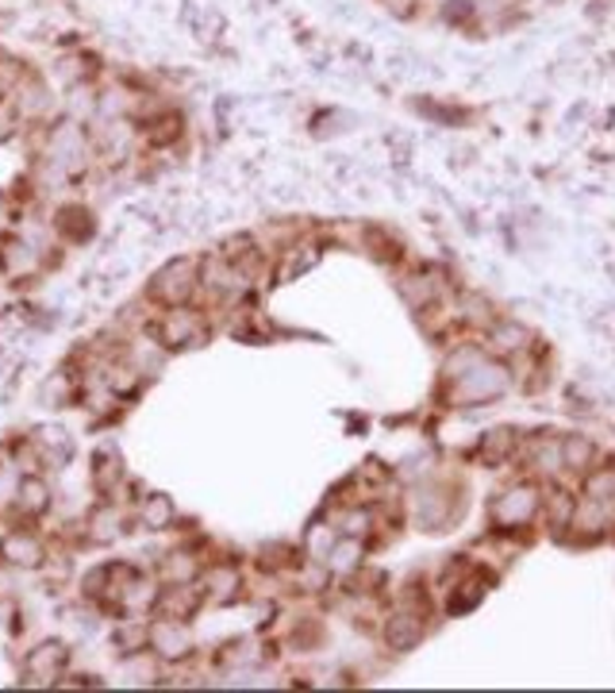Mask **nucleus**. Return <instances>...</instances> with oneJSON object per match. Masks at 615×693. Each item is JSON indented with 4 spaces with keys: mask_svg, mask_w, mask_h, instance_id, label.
<instances>
[{
    "mask_svg": "<svg viewBox=\"0 0 615 693\" xmlns=\"http://www.w3.org/2000/svg\"><path fill=\"white\" fill-rule=\"evenodd\" d=\"M196 286H201V266L193 259H173L154 274L150 297L166 309H181L196 294Z\"/></svg>",
    "mask_w": 615,
    "mask_h": 693,
    "instance_id": "f257e3e1",
    "label": "nucleus"
},
{
    "mask_svg": "<svg viewBox=\"0 0 615 693\" xmlns=\"http://www.w3.org/2000/svg\"><path fill=\"white\" fill-rule=\"evenodd\" d=\"M146 644H150V652L158 655V659L166 662H178L189 655V647H193V640H189V629L181 624L178 617H166L154 620V624H146Z\"/></svg>",
    "mask_w": 615,
    "mask_h": 693,
    "instance_id": "f03ea898",
    "label": "nucleus"
},
{
    "mask_svg": "<svg viewBox=\"0 0 615 693\" xmlns=\"http://www.w3.org/2000/svg\"><path fill=\"white\" fill-rule=\"evenodd\" d=\"M508 385H511L508 370L485 359L481 367H473L470 374L458 378V397H466V405H470V401H493V397H501Z\"/></svg>",
    "mask_w": 615,
    "mask_h": 693,
    "instance_id": "7ed1b4c3",
    "label": "nucleus"
},
{
    "mask_svg": "<svg viewBox=\"0 0 615 693\" xmlns=\"http://www.w3.org/2000/svg\"><path fill=\"white\" fill-rule=\"evenodd\" d=\"M9 100H12V108H16L20 123H39L55 112V85H47V82H39V77L27 74V82L20 85Z\"/></svg>",
    "mask_w": 615,
    "mask_h": 693,
    "instance_id": "20e7f679",
    "label": "nucleus"
},
{
    "mask_svg": "<svg viewBox=\"0 0 615 693\" xmlns=\"http://www.w3.org/2000/svg\"><path fill=\"white\" fill-rule=\"evenodd\" d=\"M204 339V320L196 316L193 309H170L162 320H158V343L162 347H185V343H201Z\"/></svg>",
    "mask_w": 615,
    "mask_h": 693,
    "instance_id": "39448f33",
    "label": "nucleus"
},
{
    "mask_svg": "<svg viewBox=\"0 0 615 693\" xmlns=\"http://www.w3.org/2000/svg\"><path fill=\"white\" fill-rule=\"evenodd\" d=\"M534 513H539V490L534 486H511L493 501L496 524H508V528L511 524H527Z\"/></svg>",
    "mask_w": 615,
    "mask_h": 693,
    "instance_id": "423d86ee",
    "label": "nucleus"
},
{
    "mask_svg": "<svg viewBox=\"0 0 615 693\" xmlns=\"http://www.w3.org/2000/svg\"><path fill=\"white\" fill-rule=\"evenodd\" d=\"M0 559L12 566H43L47 551H43V543L32 531H9V536L0 539Z\"/></svg>",
    "mask_w": 615,
    "mask_h": 693,
    "instance_id": "0eeeda50",
    "label": "nucleus"
},
{
    "mask_svg": "<svg viewBox=\"0 0 615 693\" xmlns=\"http://www.w3.org/2000/svg\"><path fill=\"white\" fill-rule=\"evenodd\" d=\"M65 644H58V640H47V644H39L32 652V659H27V678L32 682H50V678L62 674L65 667Z\"/></svg>",
    "mask_w": 615,
    "mask_h": 693,
    "instance_id": "6e6552de",
    "label": "nucleus"
},
{
    "mask_svg": "<svg viewBox=\"0 0 615 693\" xmlns=\"http://www.w3.org/2000/svg\"><path fill=\"white\" fill-rule=\"evenodd\" d=\"M385 640H389L397 652H408V647H415L423 640V617H420V612L400 609L397 617H389V624H385Z\"/></svg>",
    "mask_w": 615,
    "mask_h": 693,
    "instance_id": "1a4fd4ad",
    "label": "nucleus"
},
{
    "mask_svg": "<svg viewBox=\"0 0 615 693\" xmlns=\"http://www.w3.org/2000/svg\"><path fill=\"white\" fill-rule=\"evenodd\" d=\"M527 458H531V466L539 474H558L562 466H566V458H562V440H554V435H534V440L527 443Z\"/></svg>",
    "mask_w": 615,
    "mask_h": 693,
    "instance_id": "9d476101",
    "label": "nucleus"
},
{
    "mask_svg": "<svg viewBox=\"0 0 615 693\" xmlns=\"http://www.w3.org/2000/svg\"><path fill=\"white\" fill-rule=\"evenodd\" d=\"M489 343H493V351L516 355L531 343V335H527V327L516 324V320H493V327H489Z\"/></svg>",
    "mask_w": 615,
    "mask_h": 693,
    "instance_id": "9b49d317",
    "label": "nucleus"
},
{
    "mask_svg": "<svg viewBox=\"0 0 615 693\" xmlns=\"http://www.w3.org/2000/svg\"><path fill=\"white\" fill-rule=\"evenodd\" d=\"M150 128H143V139L150 143V147H173L181 139V131H185V123H181L178 112H162L154 116V120H146Z\"/></svg>",
    "mask_w": 615,
    "mask_h": 693,
    "instance_id": "f8f14e48",
    "label": "nucleus"
},
{
    "mask_svg": "<svg viewBox=\"0 0 615 693\" xmlns=\"http://www.w3.org/2000/svg\"><path fill=\"white\" fill-rule=\"evenodd\" d=\"M16 505L24 516H39L50 509V490H47V481L43 478H24L20 481V490H16Z\"/></svg>",
    "mask_w": 615,
    "mask_h": 693,
    "instance_id": "ddd939ff",
    "label": "nucleus"
},
{
    "mask_svg": "<svg viewBox=\"0 0 615 693\" xmlns=\"http://www.w3.org/2000/svg\"><path fill=\"white\" fill-rule=\"evenodd\" d=\"M89 536L97 539V543H112V539L123 536V513L112 505L97 509V513L89 516Z\"/></svg>",
    "mask_w": 615,
    "mask_h": 693,
    "instance_id": "4468645a",
    "label": "nucleus"
},
{
    "mask_svg": "<svg viewBox=\"0 0 615 693\" xmlns=\"http://www.w3.org/2000/svg\"><path fill=\"white\" fill-rule=\"evenodd\" d=\"M562 458H566L569 470H592V458H596V447H592V440H584V435H566L562 440Z\"/></svg>",
    "mask_w": 615,
    "mask_h": 693,
    "instance_id": "2eb2a0df",
    "label": "nucleus"
},
{
    "mask_svg": "<svg viewBox=\"0 0 615 693\" xmlns=\"http://www.w3.org/2000/svg\"><path fill=\"white\" fill-rule=\"evenodd\" d=\"M584 498L615 505V466H596V470H589V478H584Z\"/></svg>",
    "mask_w": 615,
    "mask_h": 693,
    "instance_id": "dca6fc26",
    "label": "nucleus"
},
{
    "mask_svg": "<svg viewBox=\"0 0 615 693\" xmlns=\"http://www.w3.org/2000/svg\"><path fill=\"white\" fill-rule=\"evenodd\" d=\"M204 594L216 597V601H231V597L239 594V571H236V566L219 563L216 571L208 574V586H204Z\"/></svg>",
    "mask_w": 615,
    "mask_h": 693,
    "instance_id": "f3484780",
    "label": "nucleus"
},
{
    "mask_svg": "<svg viewBox=\"0 0 615 693\" xmlns=\"http://www.w3.org/2000/svg\"><path fill=\"white\" fill-rule=\"evenodd\" d=\"M327 563H331V571H339V574H350L358 563H362V539H350V536H342L339 543L331 547V554H327Z\"/></svg>",
    "mask_w": 615,
    "mask_h": 693,
    "instance_id": "a211bd4d",
    "label": "nucleus"
},
{
    "mask_svg": "<svg viewBox=\"0 0 615 693\" xmlns=\"http://www.w3.org/2000/svg\"><path fill=\"white\" fill-rule=\"evenodd\" d=\"M143 524L146 528H170L173 524V501L166 493H154L143 501Z\"/></svg>",
    "mask_w": 615,
    "mask_h": 693,
    "instance_id": "6ab92c4d",
    "label": "nucleus"
},
{
    "mask_svg": "<svg viewBox=\"0 0 615 693\" xmlns=\"http://www.w3.org/2000/svg\"><path fill=\"white\" fill-rule=\"evenodd\" d=\"M24 82H27V65L20 62L16 55H0V93L12 97Z\"/></svg>",
    "mask_w": 615,
    "mask_h": 693,
    "instance_id": "aec40b11",
    "label": "nucleus"
},
{
    "mask_svg": "<svg viewBox=\"0 0 615 693\" xmlns=\"http://www.w3.org/2000/svg\"><path fill=\"white\" fill-rule=\"evenodd\" d=\"M335 528H339V536L362 539V536H370V528H373V513H370V509H347Z\"/></svg>",
    "mask_w": 615,
    "mask_h": 693,
    "instance_id": "412c9836",
    "label": "nucleus"
},
{
    "mask_svg": "<svg viewBox=\"0 0 615 693\" xmlns=\"http://www.w3.org/2000/svg\"><path fill=\"white\" fill-rule=\"evenodd\" d=\"M162 574L173 582V586H178V582H193L196 578V559H193V554H185V551H173L170 559H166Z\"/></svg>",
    "mask_w": 615,
    "mask_h": 693,
    "instance_id": "4be33fe9",
    "label": "nucleus"
},
{
    "mask_svg": "<svg viewBox=\"0 0 615 693\" xmlns=\"http://www.w3.org/2000/svg\"><path fill=\"white\" fill-rule=\"evenodd\" d=\"M65 397H70V382H65V374H50L39 390V401L50 408H58V405H65Z\"/></svg>",
    "mask_w": 615,
    "mask_h": 693,
    "instance_id": "5701e85b",
    "label": "nucleus"
},
{
    "mask_svg": "<svg viewBox=\"0 0 615 693\" xmlns=\"http://www.w3.org/2000/svg\"><path fill=\"white\" fill-rule=\"evenodd\" d=\"M481 447H485L489 458H504V455H511V451H516V435H511V428H496L493 435H485V443H481Z\"/></svg>",
    "mask_w": 615,
    "mask_h": 693,
    "instance_id": "b1692460",
    "label": "nucleus"
},
{
    "mask_svg": "<svg viewBox=\"0 0 615 693\" xmlns=\"http://www.w3.org/2000/svg\"><path fill=\"white\" fill-rule=\"evenodd\" d=\"M335 543H339V528H316V536L308 543V554H312V559H327Z\"/></svg>",
    "mask_w": 615,
    "mask_h": 693,
    "instance_id": "393cba45",
    "label": "nucleus"
},
{
    "mask_svg": "<svg viewBox=\"0 0 615 693\" xmlns=\"http://www.w3.org/2000/svg\"><path fill=\"white\" fill-rule=\"evenodd\" d=\"M16 131H20V116H16V108H12V100H4V105H0V143L12 139Z\"/></svg>",
    "mask_w": 615,
    "mask_h": 693,
    "instance_id": "a878e982",
    "label": "nucleus"
},
{
    "mask_svg": "<svg viewBox=\"0 0 615 693\" xmlns=\"http://www.w3.org/2000/svg\"><path fill=\"white\" fill-rule=\"evenodd\" d=\"M4 213H9V196L0 193V220H4Z\"/></svg>",
    "mask_w": 615,
    "mask_h": 693,
    "instance_id": "bb28decb",
    "label": "nucleus"
}]
</instances>
